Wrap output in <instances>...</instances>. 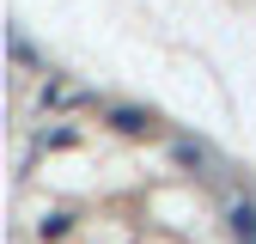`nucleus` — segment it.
Returning a JSON list of instances; mask_svg holds the SVG:
<instances>
[{
    "label": "nucleus",
    "mask_w": 256,
    "mask_h": 244,
    "mask_svg": "<svg viewBox=\"0 0 256 244\" xmlns=\"http://www.w3.org/2000/svg\"><path fill=\"white\" fill-rule=\"evenodd\" d=\"M226 214H232L238 244H256V202H238V196H232V208H226Z\"/></svg>",
    "instance_id": "nucleus-1"
},
{
    "label": "nucleus",
    "mask_w": 256,
    "mask_h": 244,
    "mask_svg": "<svg viewBox=\"0 0 256 244\" xmlns=\"http://www.w3.org/2000/svg\"><path fill=\"white\" fill-rule=\"evenodd\" d=\"M171 152H177V159H183V165H196V171H202V165H208V152H202V146H189V140H177V146H171Z\"/></svg>",
    "instance_id": "nucleus-3"
},
{
    "label": "nucleus",
    "mask_w": 256,
    "mask_h": 244,
    "mask_svg": "<svg viewBox=\"0 0 256 244\" xmlns=\"http://www.w3.org/2000/svg\"><path fill=\"white\" fill-rule=\"evenodd\" d=\"M116 128H122V134H146L152 116H140V110H116Z\"/></svg>",
    "instance_id": "nucleus-2"
}]
</instances>
